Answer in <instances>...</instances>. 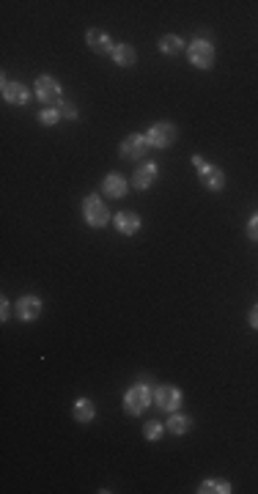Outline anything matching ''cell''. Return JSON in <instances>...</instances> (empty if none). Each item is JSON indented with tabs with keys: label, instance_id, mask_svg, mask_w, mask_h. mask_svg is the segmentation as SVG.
Here are the masks:
<instances>
[{
	"label": "cell",
	"instance_id": "obj_1",
	"mask_svg": "<svg viewBox=\"0 0 258 494\" xmlns=\"http://www.w3.org/2000/svg\"><path fill=\"white\" fill-rule=\"evenodd\" d=\"M151 401H154V390H151V384L137 382V384H132L127 393H124V412L132 415V417H140V415L148 409Z\"/></svg>",
	"mask_w": 258,
	"mask_h": 494
},
{
	"label": "cell",
	"instance_id": "obj_2",
	"mask_svg": "<svg viewBox=\"0 0 258 494\" xmlns=\"http://www.w3.org/2000/svg\"><path fill=\"white\" fill-rule=\"evenodd\" d=\"M192 168L198 170V181H201L209 192H220V190L226 187V173H223L217 165L206 162L201 154H192Z\"/></svg>",
	"mask_w": 258,
	"mask_h": 494
},
{
	"label": "cell",
	"instance_id": "obj_3",
	"mask_svg": "<svg viewBox=\"0 0 258 494\" xmlns=\"http://www.w3.org/2000/svg\"><path fill=\"white\" fill-rule=\"evenodd\" d=\"M187 61H190L195 69H212L215 61H217V50H215V44H212L209 39L198 36V39H192L190 47H187Z\"/></svg>",
	"mask_w": 258,
	"mask_h": 494
},
{
	"label": "cell",
	"instance_id": "obj_4",
	"mask_svg": "<svg viewBox=\"0 0 258 494\" xmlns=\"http://www.w3.org/2000/svg\"><path fill=\"white\" fill-rule=\"evenodd\" d=\"M83 220H86L91 228H105V226H108L110 212H108V204L102 201V195L91 192V195L83 201Z\"/></svg>",
	"mask_w": 258,
	"mask_h": 494
},
{
	"label": "cell",
	"instance_id": "obj_5",
	"mask_svg": "<svg viewBox=\"0 0 258 494\" xmlns=\"http://www.w3.org/2000/svg\"><path fill=\"white\" fill-rule=\"evenodd\" d=\"M36 99L41 102V105H47V108H52V105H61L63 99H61V94H63V88H61V83L55 80V77H50V75H41L39 80H36Z\"/></svg>",
	"mask_w": 258,
	"mask_h": 494
},
{
	"label": "cell",
	"instance_id": "obj_6",
	"mask_svg": "<svg viewBox=\"0 0 258 494\" xmlns=\"http://www.w3.org/2000/svg\"><path fill=\"white\" fill-rule=\"evenodd\" d=\"M176 135H179V129L170 121H157L148 126L146 140H148V146H154V148H170V146L176 143Z\"/></svg>",
	"mask_w": 258,
	"mask_h": 494
},
{
	"label": "cell",
	"instance_id": "obj_7",
	"mask_svg": "<svg viewBox=\"0 0 258 494\" xmlns=\"http://www.w3.org/2000/svg\"><path fill=\"white\" fill-rule=\"evenodd\" d=\"M154 404H157V409H162L168 415L179 412V406H181V390L173 387V384H159L154 390Z\"/></svg>",
	"mask_w": 258,
	"mask_h": 494
},
{
	"label": "cell",
	"instance_id": "obj_8",
	"mask_svg": "<svg viewBox=\"0 0 258 494\" xmlns=\"http://www.w3.org/2000/svg\"><path fill=\"white\" fill-rule=\"evenodd\" d=\"M146 151H148V140H146V135H137V132L127 135V137L121 140V146H119V154H121V159H127V162L143 159Z\"/></svg>",
	"mask_w": 258,
	"mask_h": 494
},
{
	"label": "cell",
	"instance_id": "obj_9",
	"mask_svg": "<svg viewBox=\"0 0 258 494\" xmlns=\"http://www.w3.org/2000/svg\"><path fill=\"white\" fill-rule=\"evenodd\" d=\"M41 310H44V302H41L39 297H33V294L19 297L17 305H14V316H17L19 322H36V319L41 316Z\"/></svg>",
	"mask_w": 258,
	"mask_h": 494
},
{
	"label": "cell",
	"instance_id": "obj_10",
	"mask_svg": "<svg viewBox=\"0 0 258 494\" xmlns=\"http://www.w3.org/2000/svg\"><path fill=\"white\" fill-rule=\"evenodd\" d=\"M129 187H132V181H127V176H121V173H108L102 179V192H105V198H113V201L124 198Z\"/></svg>",
	"mask_w": 258,
	"mask_h": 494
},
{
	"label": "cell",
	"instance_id": "obj_11",
	"mask_svg": "<svg viewBox=\"0 0 258 494\" xmlns=\"http://www.w3.org/2000/svg\"><path fill=\"white\" fill-rule=\"evenodd\" d=\"M86 44H88V50H94L97 55H113V50H116L113 39H110L105 30H99V28H91V30L86 33Z\"/></svg>",
	"mask_w": 258,
	"mask_h": 494
},
{
	"label": "cell",
	"instance_id": "obj_12",
	"mask_svg": "<svg viewBox=\"0 0 258 494\" xmlns=\"http://www.w3.org/2000/svg\"><path fill=\"white\" fill-rule=\"evenodd\" d=\"M157 176H159V168H157V162H143V165H137V170L132 173V187L135 190H148L154 181H157Z\"/></svg>",
	"mask_w": 258,
	"mask_h": 494
},
{
	"label": "cell",
	"instance_id": "obj_13",
	"mask_svg": "<svg viewBox=\"0 0 258 494\" xmlns=\"http://www.w3.org/2000/svg\"><path fill=\"white\" fill-rule=\"evenodd\" d=\"M3 102H8V105H17V108H22L28 99H30V94H28V88L22 86V83H11V80H3Z\"/></svg>",
	"mask_w": 258,
	"mask_h": 494
},
{
	"label": "cell",
	"instance_id": "obj_14",
	"mask_svg": "<svg viewBox=\"0 0 258 494\" xmlns=\"http://www.w3.org/2000/svg\"><path fill=\"white\" fill-rule=\"evenodd\" d=\"M113 223H116V231L121 237H135L140 231V215H135V212H119L113 217Z\"/></svg>",
	"mask_w": 258,
	"mask_h": 494
},
{
	"label": "cell",
	"instance_id": "obj_15",
	"mask_svg": "<svg viewBox=\"0 0 258 494\" xmlns=\"http://www.w3.org/2000/svg\"><path fill=\"white\" fill-rule=\"evenodd\" d=\"M72 417L77 420V423H91L94 417H97V406H94V401L91 398H77L75 401V406H72Z\"/></svg>",
	"mask_w": 258,
	"mask_h": 494
},
{
	"label": "cell",
	"instance_id": "obj_16",
	"mask_svg": "<svg viewBox=\"0 0 258 494\" xmlns=\"http://www.w3.org/2000/svg\"><path fill=\"white\" fill-rule=\"evenodd\" d=\"M165 428H168L173 437H184V434L192 428V417H190V415H181V412H170V420L165 423Z\"/></svg>",
	"mask_w": 258,
	"mask_h": 494
},
{
	"label": "cell",
	"instance_id": "obj_17",
	"mask_svg": "<svg viewBox=\"0 0 258 494\" xmlns=\"http://www.w3.org/2000/svg\"><path fill=\"white\" fill-rule=\"evenodd\" d=\"M198 494H231L234 486L226 481V478H209V481H201L198 484Z\"/></svg>",
	"mask_w": 258,
	"mask_h": 494
},
{
	"label": "cell",
	"instance_id": "obj_18",
	"mask_svg": "<svg viewBox=\"0 0 258 494\" xmlns=\"http://www.w3.org/2000/svg\"><path fill=\"white\" fill-rule=\"evenodd\" d=\"M113 61L119 63V66H135L137 63V50L132 47V44H116V50H113Z\"/></svg>",
	"mask_w": 258,
	"mask_h": 494
},
{
	"label": "cell",
	"instance_id": "obj_19",
	"mask_svg": "<svg viewBox=\"0 0 258 494\" xmlns=\"http://www.w3.org/2000/svg\"><path fill=\"white\" fill-rule=\"evenodd\" d=\"M181 50H187V47H184V41H181L179 36L165 33V36L159 39V52H162V55H170V58H173V55H179Z\"/></svg>",
	"mask_w": 258,
	"mask_h": 494
},
{
	"label": "cell",
	"instance_id": "obj_20",
	"mask_svg": "<svg viewBox=\"0 0 258 494\" xmlns=\"http://www.w3.org/2000/svg\"><path fill=\"white\" fill-rule=\"evenodd\" d=\"M162 434H165V426H162V423H157V420L143 423V437H146L148 442H159V439H162Z\"/></svg>",
	"mask_w": 258,
	"mask_h": 494
},
{
	"label": "cell",
	"instance_id": "obj_21",
	"mask_svg": "<svg viewBox=\"0 0 258 494\" xmlns=\"http://www.w3.org/2000/svg\"><path fill=\"white\" fill-rule=\"evenodd\" d=\"M58 121H61L58 108H44V110L39 113V124H41V126H55Z\"/></svg>",
	"mask_w": 258,
	"mask_h": 494
},
{
	"label": "cell",
	"instance_id": "obj_22",
	"mask_svg": "<svg viewBox=\"0 0 258 494\" xmlns=\"http://www.w3.org/2000/svg\"><path fill=\"white\" fill-rule=\"evenodd\" d=\"M58 113H61V119H69V121H75V119L80 116L75 102H61V105H58Z\"/></svg>",
	"mask_w": 258,
	"mask_h": 494
},
{
	"label": "cell",
	"instance_id": "obj_23",
	"mask_svg": "<svg viewBox=\"0 0 258 494\" xmlns=\"http://www.w3.org/2000/svg\"><path fill=\"white\" fill-rule=\"evenodd\" d=\"M245 231H248V239H250V242H258V212L248 220V228H245Z\"/></svg>",
	"mask_w": 258,
	"mask_h": 494
},
{
	"label": "cell",
	"instance_id": "obj_24",
	"mask_svg": "<svg viewBox=\"0 0 258 494\" xmlns=\"http://www.w3.org/2000/svg\"><path fill=\"white\" fill-rule=\"evenodd\" d=\"M8 316H11V302L3 297V299H0V319H3V322H8Z\"/></svg>",
	"mask_w": 258,
	"mask_h": 494
},
{
	"label": "cell",
	"instance_id": "obj_25",
	"mask_svg": "<svg viewBox=\"0 0 258 494\" xmlns=\"http://www.w3.org/2000/svg\"><path fill=\"white\" fill-rule=\"evenodd\" d=\"M248 324H250V327H253V330L258 333V302L253 305V308H250V313H248Z\"/></svg>",
	"mask_w": 258,
	"mask_h": 494
}]
</instances>
